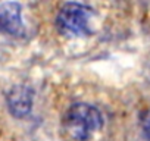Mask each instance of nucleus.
Returning a JSON list of instances; mask_svg holds the SVG:
<instances>
[{
    "label": "nucleus",
    "mask_w": 150,
    "mask_h": 141,
    "mask_svg": "<svg viewBox=\"0 0 150 141\" xmlns=\"http://www.w3.org/2000/svg\"><path fill=\"white\" fill-rule=\"evenodd\" d=\"M22 9L15 2H5L0 5V32H6L15 37L24 34Z\"/></svg>",
    "instance_id": "obj_3"
},
{
    "label": "nucleus",
    "mask_w": 150,
    "mask_h": 141,
    "mask_svg": "<svg viewBox=\"0 0 150 141\" xmlns=\"http://www.w3.org/2000/svg\"><path fill=\"white\" fill-rule=\"evenodd\" d=\"M91 16V11L80 3H66L57 15L56 24L63 34L69 35H88V19Z\"/></svg>",
    "instance_id": "obj_2"
},
{
    "label": "nucleus",
    "mask_w": 150,
    "mask_h": 141,
    "mask_svg": "<svg viewBox=\"0 0 150 141\" xmlns=\"http://www.w3.org/2000/svg\"><path fill=\"white\" fill-rule=\"evenodd\" d=\"M8 104L13 116L22 118L30 113L31 106H33V91L27 87H15L9 97H8Z\"/></svg>",
    "instance_id": "obj_4"
},
{
    "label": "nucleus",
    "mask_w": 150,
    "mask_h": 141,
    "mask_svg": "<svg viewBox=\"0 0 150 141\" xmlns=\"http://www.w3.org/2000/svg\"><path fill=\"white\" fill-rule=\"evenodd\" d=\"M102 125V113L86 103L72 104L63 116V129L75 141H88Z\"/></svg>",
    "instance_id": "obj_1"
}]
</instances>
